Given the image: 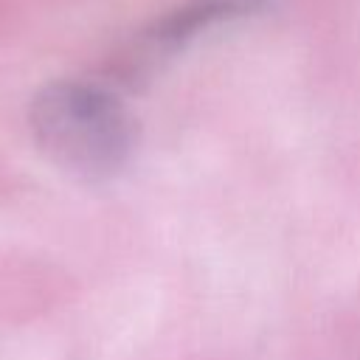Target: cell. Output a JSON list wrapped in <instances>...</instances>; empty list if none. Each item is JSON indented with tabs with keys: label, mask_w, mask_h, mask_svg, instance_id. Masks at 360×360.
<instances>
[{
	"label": "cell",
	"mask_w": 360,
	"mask_h": 360,
	"mask_svg": "<svg viewBox=\"0 0 360 360\" xmlns=\"http://www.w3.org/2000/svg\"><path fill=\"white\" fill-rule=\"evenodd\" d=\"M37 149L76 180H107L124 169L135 127L112 87L87 79H53L28 107Z\"/></svg>",
	"instance_id": "6da1fadb"
},
{
	"label": "cell",
	"mask_w": 360,
	"mask_h": 360,
	"mask_svg": "<svg viewBox=\"0 0 360 360\" xmlns=\"http://www.w3.org/2000/svg\"><path fill=\"white\" fill-rule=\"evenodd\" d=\"M239 11H245V8H259V6H267V3H273V0H231Z\"/></svg>",
	"instance_id": "7a4b0ae2"
}]
</instances>
